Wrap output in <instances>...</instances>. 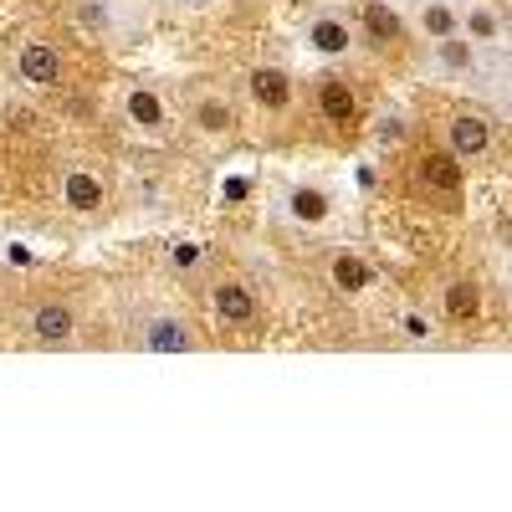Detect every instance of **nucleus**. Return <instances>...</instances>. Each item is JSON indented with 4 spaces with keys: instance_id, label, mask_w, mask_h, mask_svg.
<instances>
[{
    "instance_id": "obj_1",
    "label": "nucleus",
    "mask_w": 512,
    "mask_h": 512,
    "mask_svg": "<svg viewBox=\"0 0 512 512\" xmlns=\"http://www.w3.org/2000/svg\"><path fill=\"white\" fill-rule=\"evenodd\" d=\"M77 21L88 26L93 36H128V31L139 26V11H128L123 0H82Z\"/></svg>"
},
{
    "instance_id": "obj_2",
    "label": "nucleus",
    "mask_w": 512,
    "mask_h": 512,
    "mask_svg": "<svg viewBox=\"0 0 512 512\" xmlns=\"http://www.w3.org/2000/svg\"><path fill=\"white\" fill-rule=\"evenodd\" d=\"M139 349H149V354H190V349H195V333H190L180 318L159 313V318H149V323L139 328Z\"/></svg>"
},
{
    "instance_id": "obj_3",
    "label": "nucleus",
    "mask_w": 512,
    "mask_h": 512,
    "mask_svg": "<svg viewBox=\"0 0 512 512\" xmlns=\"http://www.w3.org/2000/svg\"><path fill=\"white\" fill-rule=\"evenodd\" d=\"M16 72L31 82V88H57L62 57H57V47H47V41H26V47L16 52Z\"/></svg>"
},
{
    "instance_id": "obj_4",
    "label": "nucleus",
    "mask_w": 512,
    "mask_h": 512,
    "mask_svg": "<svg viewBox=\"0 0 512 512\" xmlns=\"http://www.w3.org/2000/svg\"><path fill=\"white\" fill-rule=\"evenodd\" d=\"M210 308H216V318L226 328H246L256 318V297H251L246 282H216L210 287Z\"/></svg>"
},
{
    "instance_id": "obj_5",
    "label": "nucleus",
    "mask_w": 512,
    "mask_h": 512,
    "mask_svg": "<svg viewBox=\"0 0 512 512\" xmlns=\"http://www.w3.org/2000/svg\"><path fill=\"white\" fill-rule=\"evenodd\" d=\"M446 139H451V154H456V159H482V154L492 149V123L477 118V113H456Z\"/></svg>"
},
{
    "instance_id": "obj_6",
    "label": "nucleus",
    "mask_w": 512,
    "mask_h": 512,
    "mask_svg": "<svg viewBox=\"0 0 512 512\" xmlns=\"http://www.w3.org/2000/svg\"><path fill=\"white\" fill-rule=\"evenodd\" d=\"M251 103L262 113H282L292 103V77L282 67H251Z\"/></svg>"
},
{
    "instance_id": "obj_7",
    "label": "nucleus",
    "mask_w": 512,
    "mask_h": 512,
    "mask_svg": "<svg viewBox=\"0 0 512 512\" xmlns=\"http://www.w3.org/2000/svg\"><path fill=\"white\" fill-rule=\"evenodd\" d=\"M420 185L436 190V195H456L461 190V159L451 149H431L420 159Z\"/></svg>"
},
{
    "instance_id": "obj_8",
    "label": "nucleus",
    "mask_w": 512,
    "mask_h": 512,
    "mask_svg": "<svg viewBox=\"0 0 512 512\" xmlns=\"http://www.w3.org/2000/svg\"><path fill=\"white\" fill-rule=\"evenodd\" d=\"M456 31H466V41H472V47H502L507 41V21H502V11L497 6H472L461 21H456Z\"/></svg>"
},
{
    "instance_id": "obj_9",
    "label": "nucleus",
    "mask_w": 512,
    "mask_h": 512,
    "mask_svg": "<svg viewBox=\"0 0 512 512\" xmlns=\"http://www.w3.org/2000/svg\"><path fill=\"white\" fill-rule=\"evenodd\" d=\"M123 113L134 118L144 134H159V128L169 123V108H164V98L159 93H149V88H128L123 93Z\"/></svg>"
},
{
    "instance_id": "obj_10",
    "label": "nucleus",
    "mask_w": 512,
    "mask_h": 512,
    "mask_svg": "<svg viewBox=\"0 0 512 512\" xmlns=\"http://www.w3.org/2000/svg\"><path fill=\"white\" fill-rule=\"evenodd\" d=\"M72 308L67 303H41L36 313H31V333L41 338V344H62V338H72Z\"/></svg>"
},
{
    "instance_id": "obj_11",
    "label": "nucleus",
    "mask_w": 512,
    "mask_h": 512,
    "mask_svg": "<svg viewBox=\"0 0 512 512\" xmlns=\"http://www.w3.org/2000/svg\"><path fill=\"white\" fill-rule=\"evenodd\" d=\"M308 41H313V52L344 57V52L354 47V31H349V21H344V16H318V21H313V31H308Z\"/></svg>"
},
{
    "instance_id": "obj_12",
    "label": "nucleus",
    "mask_w": 512,
    "mask_h": 512,
    "mask_svg": "<svg viewBox=\"0 0 512 512\" xmlns=\"http://www.w3.org/2000/svg\"><path fill=\"white\" fill-rule=\"evenodd\" d=\"M328 272H333V287H338V292H349V297L369 292V282H374L369 262H364V256H354V251H338Z\"/></svg>"
},
{
    "instance_id": "obj_13",
    "label": "nucleus",
    "mask_w": 512,
    "mask_h": 512,
    "mask_svg": "<svg viewBox=\"0 0 512 512\" xmlns=\"http://www.w3.org/2000/svg\"><path fill=\"white\" fill-rule=\"evenodd\" d=\"M62 195H67V205L77 210V216H93V210L103 205V180L88 175V169H72L67 185H62Z\"/></svg>"
},
{
    "instance_id": "obj_14",
    "label": "nucleus",
    "mask_w": 512,
    "mask_h": 512,
    "mask_svg": "<svg viewBox=\"0 0 512 512\" xmlns=\"http://www.w3.org/2000/svg\"><path fill=\"white\" fill-rule=\"evenodd\" d=\"M354 108H359V98H354L349 82H338V77H323V82H318V113H323V118L344 123V118H354Z\"/></svg>"
},
{
    "instance_id": "obj_15",
    "label": "nucleus",
    "mask_w": 512,
    "mask_h": 512,
    "mask_svg": "<svg viewBox=\"0 0 512 512\" xmlns=\"http://www.w3.org/2000/svg\"><path fill=\"white\" fill-rule=\"evenodd\" d=\"M287 210H292V221H303V226H323L328 221V195L318 185H297Z\"/></svg>"
},
{
    "instance_id": "obj_16",
    "label": "nucleus",
    "mask_w": 512,
    "mask_h": 512,
    "mask_svg": "<svg viewBox=\"0 0 512 512\" xmlns=\"http://www.w3.org/2000/svg\"><path fill=\"white\" fill-rule=\"evenodd\" d=\"M364 31H369V41H379V47H390V41H400V31H405V21L384 6V0H369L364 6Z\"/></svg>"
},
{
    "instance_id": "obj_17",
    "label": "nucleus",
    "mask_w": 512,
    "mask_h": 512,
    "mask_svg": "<svg viewBox=\"0 0 512 512\" xmlns=\"http://www.w3.org/2000/svg\"><path fill=\"white\" fill-rule=\"evenodd\" d=\"M441 303H446V318H456V323H472V318L482 313V287H477V282H451Z\"/></svg>"
},
{
    "instance_id": "obj_18",
    "label": "nucleus",
    "mask_w": 512,
    "mask_h": 512,
    "mask_svg": "<svg viewBox=\"0 0 512 512\" xmlns=\"http://www.w3.org/2000/svg\"><path fill=\"white\" fill-rule=\"evenodd\" d=\"M436 62H441L451 77H466V72L477 67V57H472V41L456 36V31H451V36H441V41H436Z\"/></svg>"
},
{
    "instance_id": "obj_19",
    "label": "nucleus",
    "mask_w": 512,
    "mask_h": 512,
    "mask_svg": "<svg viewBox=\"0 0 512 512\" xmlns=\"http://www.w3.org/2000/svg\"><path fill=\"white\" fill-rule=\"evenodd\" d=\"M456 6H451V0H425V6H420V16H415V26L425 31V36H431V41H441V36H451L456 31Z\"/></svg>"
},
{
    "instance_id": "obj_20",
    "label": "nucleus",
    "mask_w": 512,
    "mask_h": 512,
    "mask_svg": "<svg viewBox=\"0 0 512 512\" xmlns=\"http://www.w3.org/2000/svg\"><path fill=\"white\" fill-rule=\"evenodd\" d=\"M195 123H200V128H210V134H221V128L231 123V113H226V103H221V98H205V103H195Z\"/></svg>"
},
{
    "instance_id": "obj_21",
    "label": "nucleus",
    "mask_w": 512,
    "mask_h": 512,
    "mask_svg": "<svg viewBox=\"0 0 512 512\" xmlns=\"http://www.w3.org/2000/svg\"><path fill=\"white\" fill-rule=\"evenodd\" d=\"M175 262L190 267V262H200V251H195V246H180V251H175Z\"/></svg>"
},
{
    "instance_id": "obj_22",
    "label": "nucleus",
    "mask_w": 512,
    "mask_h": 512,
    "mask_svg": "<svg viewBox=\"0 0 512 512\" xmlns=\"http://www.w3.org/2000/svg\"><path fill=\"white\" fill-rule=\"evenodd\" d=\"M241 195H246V180H241V175H236V180H226V200H241Z\"/></svg>"
},
{
    "instance_id": "obj_23",
    "label": "nucleus",
    "mask_w": 512,
    "mask_h": 512,
    "mask_svg": "<svg viewBox=\"0 0 512 512\" xmlns=\"http://www.w3.org/2000/svg\"><path fill=\"white\" fill-rule=\"evenodd\" d=\"M180 6H200V0H180Z\"/></svg>"
}]
</instances>
